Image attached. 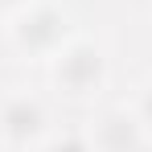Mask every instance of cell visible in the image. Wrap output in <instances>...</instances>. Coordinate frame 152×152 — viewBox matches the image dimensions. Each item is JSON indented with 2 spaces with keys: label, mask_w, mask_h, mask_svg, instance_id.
<instances>
[{
  "label": "cell",
  "mask_w": 152,
  "mask_h": 152,
  "mask_svg": "<svg viewBox=\"0 0 152 152\" xmlns=\"http://www.w3.org/2000/svg\"><path fill=\"white\" fill-rule=\"evenodd\" d=\"M41 152H95V144L86 132H62V136H50Z\"/></svg>",
  "instance_id": "cell-5"
},
{
  "label": "cell",
  "mask_w": 152,
  "mask_h": 152,
  "mask_svg": "<svg viewBox=\"0 0 152 152\" xmlns=\"http://www.w3.org/2000/svg\"><path fill=\"white\" fill-rule=\"evenodd\" d=\"M70 37H74L70 12L58 4H45V0L29 4L25 12H17L8 21V45L21 58H53Z\"/></svg>",
  "instance_id": "cell-2"
},
{
  "label": "cell",
  "mask_w": 152,
  "mask_h": 152,
  "mask_svg": "<svg viewBox=\"0 0 152 152\" xmlns=\"http://www.w3.org/2000/svg\"><path fill=\"white\" fill-rule=\"evenodd\" d=\"M29 4H37V0H0V17H8V21H12L17 12H25Z\"/></svg>",
  "instance_id": "cell-7"
},
{
  "label": "cell",
  "mask_w": 152,
  "mask_h": 152,
  "mask_svg": "<svg viewBox=\"0 0 152 152\" xmlns=\"http://www.w3.org/2000/svg\"><path fill=\"white\" fill-rule=\"evenodd\" d=\"M50 132V111L37 95H25V91H12L0 99V140L8 148H33L41 144Z\"/></svg>",
  "instance_id": "cell-3"
},
{
  "label": "cell",
  "mask_w": 152,
  "mask_h": 152,
  "mask_svg": "<svg viewBox=\"0 0 152 152\" xmlns=\"http://www.w3.org/2000/svg\"><path fill=\"white\" fill-rule=\"evenodd\" d=\"M86 136H91L95 152H144V144H148V132L140 127L132 107H107Z\"/></svg>",
  "instance_id": "cell-4"
},
{
  "label": "cell",
  "mask_w": 152,
  "mask_h": 152,
  "mask_svg": "<svg viewBox=\"0 0 152 152\" xmlns=\"http://www.w3.org/2000/svg\"><path fill=\"white\" fill-rule=\"evenodd\" d=\"M50 82L62 99L91 103L107 86V53L91 37H70L62 50L50 58Z\"/></svg>",
  "instance_id": "cell-1"
},
{
  "label": "cell",
  "mask_w": 152,
  "mask_h": 152,
  "mask_svg": "<svg viewBox=\"0 0 152 152\" xmlns=\"http://www.w3.org/2000/svg\"><path fill=\"white\" fill-rule=\"evenodd\" d=\"M132 111H136V119H140V127L148 132V140H152V78L136 91V103H132Z\"/></svg>",
  "instance_id": "cell-6"
}]
</instances>
